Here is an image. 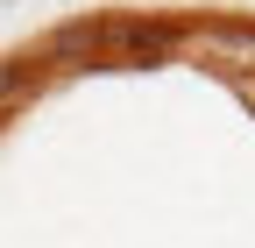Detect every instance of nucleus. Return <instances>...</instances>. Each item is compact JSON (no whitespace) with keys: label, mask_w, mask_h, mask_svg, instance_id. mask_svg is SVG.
<instances>
[{"label":"nucleus","mask_w":255,"mask_h":248,"mask_svg":"<svg viewBox=\"0 0 255 248\" xmlns=\"http://www.w3.org/2000/svg\"><path fill=\"white\" fill-rule=\"evenodd\" d=\"M36 57L50 71H92V57H107V14H78V21H57L50 36L36 43Z\"/></svg>","instance_id":"nucleus-2"},{"label":"nucleus","mask_w":255,"mask_h":248,"mask_svg":"<svg viewBox=\"0 0 255 248\" xmlns=\"http://www.w3.org/2000/svg\"><path fill=\"white\" fill-rule=\"evenodd\" d=\"M177 43H184L177 14H107V57H121V64H156Z\"/></svg>","instance_id":"nucleus-1"},{"label":"nucleus","mask_w":255,"mask_h":248,"mask_svg":"<svg viewBox=\"0 0 255 248\" xmlns=\"http://www.w3.org/2000/svg\"><path fill=\"white\" fill-rule=\"evenodd\" d=\"M43 57L36 50H14V57H0V121H14L28 100H36V85H43Z\"/></svg>","instance_id":"nucleus-3"}]
</instances>
